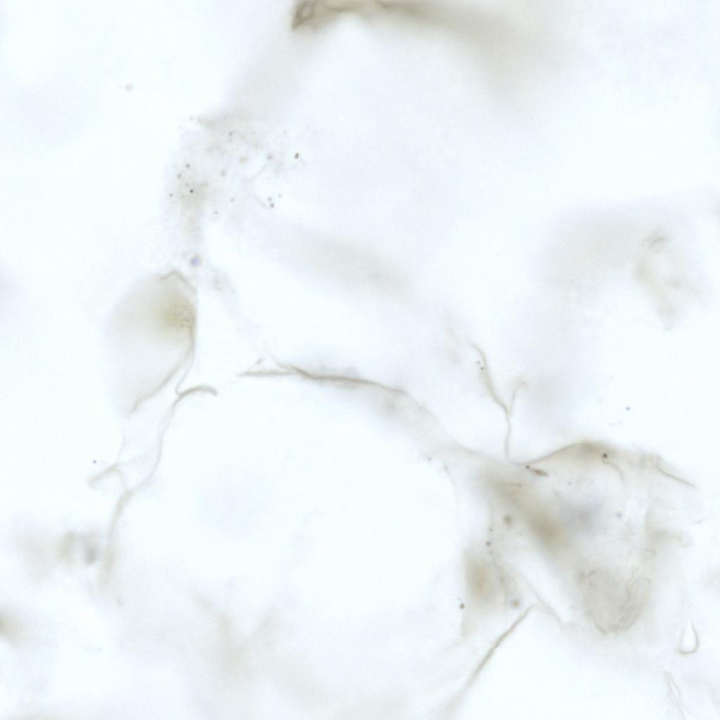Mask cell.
Here are the masks:
<instances>
[{
	"label": "cell",
	"mask_w": 720,
	"mask_h": 720,
	"mask_svg": "<svg viewBox=\"0 0 720 720\" xmlns=\"http://www.w3.org/2000/svg\"><path fill=\"white\" fill-rule=\"evenodd\" d=\"M553 463L562 477L554 552L583 567L581 577L615 578L624 563L644 576L662 555L691 545L697 489L660 456L584 441Z\"/></svg>",
	"instance_id": "obj_1"
}]
</instances>
